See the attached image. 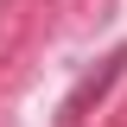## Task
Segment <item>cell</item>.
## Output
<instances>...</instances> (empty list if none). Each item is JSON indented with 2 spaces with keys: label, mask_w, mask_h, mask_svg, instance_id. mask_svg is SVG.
Wrapping results in <instances>:
<instances>
[{
  "label": "cell",
  "mask_w": 127,
  "mask_h": 127,
  "mask_svg": "<svg viewBox=\"0 0 127 127\" xmlns=\"http://www.w3.org/2000/svg\"><path fill=\"white\" fill-rule=\"evenodd\" d=\"M121 70H127V45H114L108 57H102V64L89 70V76L76 83V89L64 95V108H57V127H70V121H83V108H89V102H102V95H108V83L121 76Z\"/></svg>",
  "instance_id": "obj_1"
}]
</instances>
